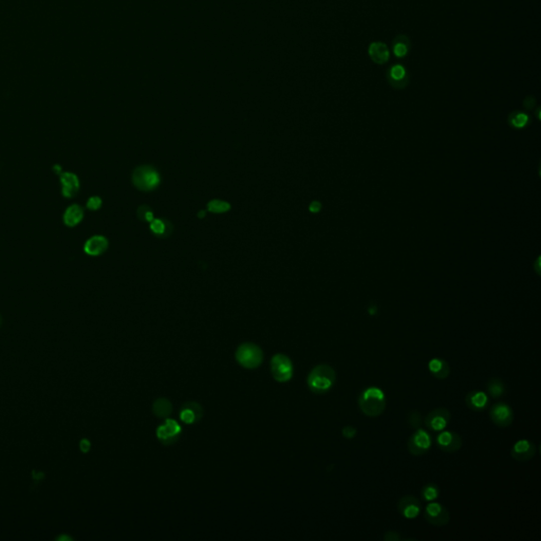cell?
<instances>
[{
    "instance_id": "cell-19",
    "label": "cell",
    "mask_w": 541,
    "mask_h": 541,
    "mask_svg": "<svg viewBox=\"0 0 541 541\" xmlns=\"http://www.w3.org/2000/svg\"><path fill=\"white\" fill-rule=\"evenodd\" d=\"M108 240L104 236H93L88 239L84 245V251L90 256H100L107 251Z\"/></svg>"
},
{
    "instance_id": "cell-36",
    "label": "cell",
    "mask_w": 541,
    "mask_h": 541,
    "mask_svg": "<svg viewBox=\"0 0 541 541\" xmlns=\"http://www.w3.org/2000/svg\"><path fill=\"white\" fill-rule=\"evenodd\" d=\"M79 446H81V449H82L84 452H87L88 450L90 449L91 444H90V442H89V441L86 440V439H84V440L81 442V445H79Z\"/></svg>"
},
{
    "instance_id": "cell-12",
    "label": "cell",
    "mask_w": 541,
    "mask_h": 541,
    "mask_svg": "<svg viewBox=\"0 0 541 541\" xmlns=\"http://www.w3.org/2000/svg\"><path fill=\"white\" fill-rule=\"evenodd\" d=\"M490 418L496 426L505 428L512 425L514 421V411L508 404L497 403L491 408Z\"/></svg>"
},
{
    "instance_id": "cell-3",
    "label": "cell",
    "mask_w": 541,
    "mask_h": 541,
    "mask_svg": "<svg viewBox=\"0 0 541 541\" xmlns=\"http://www.w3.org/2000/svg\"><path fill=\"white\" fill-rule=\"evenodd\" d=\"M161 182L159 173L152 166L137 167L132 174V183L142 191H152L156 189Z\"/></svg>"
},
{
    "instance_id": "cell-21",
    "label": "cell",
    "mask_w": 541,
    "mask_h": 541,
    "mask_svg": "<svg viewBox=\"0 0 541 541\" xmlns=\"http://www.w3.org/2000/svg\"><path fill=\"white\" fill-rule=\"evenodd\" d=\"M428 369L430 373L438 379H445L450 373V367L448 362L442 359H432L428 362Z\"/></svg>"
},
{
    "instance_id": "cell-28",
    "label": "cell",
    "mask_w": 541,
    "mask_h": 541,
    "mask_svg": "<svg viewBox=\"0 0 541 541\" xmlns=\"http://www.w3.org/2000/svg\"><path fill=\"white\" fill-rule=\"evenodd\" d=\"M207 209L212 214H222L230 209V204L221 200H211L207 204Z\"/></svg>"
},
{
    "instance_id": "cell-7",
    "label": "cell",
    "mask_w": 541,
    "mask_h": 541,
    "mask_svg": "<svg viewBox=\"0 0 541 541\" xmlns=\"http://www.w3.org/2000/svg\"><path fill=\"white\" fill-rule=\"evenodd\" d=\"M424 518L429 525L434 527H444L448 525L450 515L448 510L439 502L429 503L424 510Z\"/></svg>"
},
{
    "instance_id": "cell-1",
    "label": "cell",
    "mask_w": 541,
    "mask_h": 541,
    "mask_svg": "<svg viewBox=\"0 0 541 541\" xmlns=\"http://www.w3.org/2000/svg\"><path fill=\"white\" fill-rule=\"evenodd\" d=\"M359 407L361 411L369 418L379 416L386 408L384 391L378 387H368L362 390L359 396Z\"/></svg>"
},
{
    "instance_id": "cell-23",
    "label": "cell",
    "mask_w": 541,
    "mask_h": 541,
    "mask_svg": "<svg viewBox=\"0 0 541 541\" xmlns=\"http://www.w3.org/2000/svg\"><path fill=\"white\" fill-rule=\"evenodd\" d=\"M150 229L159 238H167L173 233V224L167 220L154 219L150 222Z\"/></svg>"
},
{
    "instance_id": "cell-9",
    "label": "cell",
    "mask_w": 541,
    "mask_h": 541,
    "mask_svg": "<svg viewBox=\"0 0 541 541\" xmlns=\"http://www.w3.org/2000/svg\"><path fill=\"white\" fill-rule=\"evenodd\" d=\"M182 433L181 425L173 419H167L157 429V437L164 445H172L179 440Z\"/></svg>"
},
{
    "instance_id": "cell-5",
    "label": "cell",
    "mask_w": 541,
    "mask_h": 541,
    "mask_svg": "<svg viewBox=\"0 0 541 541\" xmlns=\"http://www.w3.org/2000/svg\"><path fill=\"white\" fill-rule=\"evenodd\" d=\"M293 363L285 354H276L271 361V372L273 377L280 383H286L293 376Z\"/></svg>"
},
{
    "instance_id": "cell-26",
    "label": "cell",
    "mask_w": 541,
    "mask_h": 541,
    "mask_svg": "<svg viewBox=\"0 0 541 541\" xmlns=\"http://www.w3.org/2000/svg\"><path fill=\"white\" fill-rule=\"evenodd\" d=\"M421 496L424 501L427 502L437 500L440 496V487L434 483H427L426 485L423 486Z\"/></svg>"
},
{
    "instance_id": "cell-37",
    "label": "cell",
    "mask_w": 541,
    "mask_h": 541,
    "mask_svg": "<svg viewBox=\"0 0 541 541\" xmlns=\"http://www.w3.org/2000/svg\"><path fill=\"white\" fill-rule=\"evenodd\" d=\"M204 216H205V210H201L198 212V217L199 218H204Z\"/></svg>"
},
{
    "instance_id": "cell-25",
    "label": "cell",
    "mask_w": 541,
    "mask_h": 541,
    "mask_svg": "<svg viewBox=\"0 0 541 541\" xmlns=\"http://www.w3.org/2000/svg\"><path fill=\"white\" fill-rule=\"evenodd\" d=\"M486 389L487 395H490L493 398H499L507 391L504 383L499 378L490 379L486 384Z\"/></svg>"
},
{
    "instance_id": "cell-33",
    "label": "cell",
    "mask_w": 541,
    "mask_h": 541,
    "mask_svg": "<svg viewBox=\"0 0 541 541\" xmlns=\"http://www.w3.org/2000/svg\"><path fill=\"white\" fill-rule=\"evenodd\" d=\"M383 539L385 541H400L402 540V537L400 536V534L396 533V532H387V533H385Z\"/></svg>"
},
{
    "instance_id": "cell-20",
    "label": "cell",
    "mask_w": 541,
    "mask_h": 541,
    "mask_svg": "<svg viewBox=\"0 0 541 541\" xmlns=\"http://www.w3.org/2000/svg\"><path fill=\"white\" fill-rule=\"evenodd\" d=\"M391 48L395 57L397 58L406 57L408 54H409V52L411 50V42H410L409 37L404 34L396 35L392 40Z\"/></svg>"
},
{
    "instance_id": "cell-4",
    "label": "cell",
    "mask_w": 541,
    "mask_h": 541,
    "mask_svg": "<svg viewBox=\"0 0 541 541\" xmlns=\"http://www.w3.org/2000/svg\"><path fill=\"white\" fill-rule=\"evenodd\" d=\"M236 360L240 365L247 369L259 367L263 361V352L259 346L253 343H244L236 351Z\"/></svg>"
},
{
    "instance_id": "cell-27",
    "label": "cell",
    "mask_w": 541,
    "mask_h": 541,
    "mask_svg": "<svg viewBox=\"0 0 541 541\" xmlns=\"http://www.w3.org/2000/svg\"><path fill=\"white\" fill-rule=\"evenodd\" d=\"M508 121L513 127L522 128V127H525L527 124L529 123V117H528V114L523 113V112L514 111L509 115Z\"/></svg>"
},
{
    "instance_id": "cell-17",
    "label": "cell",
    "mask_w": 541,
    "mask_h": 541,
    "mask_svg": "<svg viewBox=\"0 0 541 541\" xmlns=\"http://www.w3.org/2000/svg\"><path fill=\"white\" fill-rule=\"evenodd\" d=\"M368 54L373 63L377 65H384L389 60L390 51L385 42L373 41L368 47Z\"/></svg>"
},
{
    "instance_id": "cell-14",
    "label": "cell",
    "mask_w": 541,
    "mask_h": 541,
    "mask_svg": "<svg viewBox=\"0 0 541 541\" xmlns=\"http://www.w3.org/2000/svg\"><path fill=\"white\" fill-rule=\"evenodd\" d=\"M537 452V447L533 442L529 440H519L514 444L511 455L514 460L519 462H527L533 459Z\"/></svg>"
},
{
    "instance_id": "cell-13",
    "label": "cell",
    "mask_w": 541,
    "mask_h": 541,
    "mask_svg": "<svg viewBox=\"0 0 541 541\" xmlns=\"http://www.w3.org/2000/svg\"><path fill=\"white\" fill-rule=\"evenodd\" d=\"M397 511L406 519H414L422 512V503L413 496H404L397 502Z\"/></svg>"
},
{
    "instance_id": "cell-10",
    "label": "cell",
    "mask_w": 541,
    "mask_h": 541,
    "mask_svg": "<svg viewBox=\"0 0 541 541\" xmlns=\"http://www.w3.org/2000/svg\"><path fill=\"white\" fill-rule=\"evenodd\" d=\"M386 77L389 85L396 90H402L409 84L410 76L408 70L402 64H394L386 71Z\"/></svg>"
},
{
    "instance_id": "cell-38",
    "label": "cell",
    "mask_w": 541,
    "mask_h": 541,
    "mask_svg": "<svg viewBox=\"0 0 541 541\" xmlns=\"http://www.w3.org/2000/svg\"><path fill=\"white\" fill-rule=\"evenodd\" d=\"M58 540H71V539L69 537H67V536H64V537H59Z\"/></svg>"
},
{
    "instance_id": "cell-6",
    "label": "cell",
    "mask_w": 541,
    "mask_h": 541,
    "mask_svg": "<svg viewBox=\"0 0 541 541\" xmlns=\"http://www.w3.org/2000/svg\"><path fill=\"white\" fill-rule=\"evenodd\" d=\"M432 439L430 433L422 428L414 431L407 441V447L412 456H423L430 449Z\"/></svg>"
},
{
    "instance_id": "cell-30",
    "label": "cell",
    "mask_w": 541,
    "mask_h": 541,
    "mask_svg": "<svg viewBox=\"0 0 541 541\" xmlns=\"http://www.w3.org/2000/svg\"><path fill=\"white\" fill-rule=\"evenodd\" d=\"M408 423H409L410 427L414 429L421 428L423 424V418L419 411H412L409 416H408Z\"/></svg>"
},
{
    "instance_id": "cell-29",
    "label": "cell",
    "mask_w": 541,
    "mask_h": 541,
    "mask_svg": "<svg viewBox=\"0 0 541 541\" xmlns=\"http://www.w3.org/2000/svg\"><path fill=\"white\" fill-rule=\"evenodd\" d=\"M137 215H138V218L141 221H143V222H149L150 223L155 219L154 212H153L152 208H150L147 205L140 206L138 208V210H137Z\"/></svg>"
},
{
    "instance_id": "cell-32",
    "label": "cell",
    "mask_w": 541,
    "mask_h": 541,
    "mask_svg": "<svg viewBox=\"0 0 541 541\" xmlns=\"http://www.w3.org/2000/svg\"><path fill=\"white\" fill-rule=\"evenodd\" d=\"M356 434H357V428H354L352 426H346L343 429V436L346 439H353Z\"/></svg>"
},
{
    "instance_id": "cell-11",
    "label": "cell",
    "mask_w": 541,
    "mask_h": 541,
    "mask_svg": "<svg viewBox=\"0 0 541 541\" xmlns=\"http://www.w3.org/2000/svg\"><path fill=\"white\" fill-rule=\"evenodd\" d=\"M438 447L444 452L452 454L461 449L463 440L459 433L450 430H442L436 438Z\"/></svg>"
},
{
    "instance_id": "cell-35",
    "label": "cell",
    "mask_w": 541,
    "mask_h": 541,
    "mask_svg": "<svg viewBox=\"0 0 541 541\" xmlns=\"http://www.w3.org/2000/svg\"><path fill=\"white\" fill-rule=\"evenodd\" d=\"M309 209H310V211H312V212H318L319 210L322 209V204L319 203L318 201H313L311 204H310Z\"/></svg>"
},
{
    "instance_id": "cell-16",
    "label": "cell",
    "mask_w": 541,
    "mask_h": 541,
    "mask_svg": "<svg viewBox=\"0 0 541 541\" xmlns=\"http://www.w3.org/2000/svg\"><path fill=\"white\" fill-rule=\"evenodd\" d=\"M203 409L200 404L196 402L185 403L180 411V419L185 424H194L201 420Z\"/></svg>"
},
{
    "instance_id": "cell-34",
    "label": "cell",
    "mask_w": 541,
    "mask_h": 541,
    "mask_svg": "<svg viewBox=\"0 0 541 541\" xmlns=\"http://www.w3.org/2000/svg\"><path fill=\"white\" fill-rule=\"evenodd\" d=\"M535 103H536V101H535V99L533 96H528L527 99L523 101V106H525V107L528 108V109H532L535 106Z\"/></svg>"
},
{
    "instance_id": "cell-18",
    "label": "cell",
    "mask_w": 541,
    "mask_h": 541,
    "mask_svg": "<svg viewBox=\"0 0 541 541\" xmlns=\"http://www.w3.org/2000/svg\"><path fill=\"white\" fill-rule=\"evenodd\" d=\"M60 182L63 186V196L66 198H73L79 190V180L77 176L72 173H65L60 175Z\"/></svg>"
},
{
    "instance_id": "cell-15",
    "label": "cell",
    "mask_w": 541,
    "mask_h": 541,
    "mask_svg": "<svg viewBox=\"0 0 541 541\" xmlns=\"http://www.w3.org/2000/svg\"><path fill=\"white\" fill-rule=\"evenodd\" d=\"M465 403L469 409L480 412L485 410L490 405V397L484 391L473 390L465 397Z\"/></svg>"
},
{
    "instance_id": "cell-8",
    "label": "cell",
    "mask_w": 541,
    "mask_h": 541,
    "mask_svg": "<svg viewBox=\"0 0 541 541\" xmlns=\"http://www.w3.org/2000/svg\"><path fill=\"white\" fill-rule=\"evenodd\" d=\"M451 419L450 411L446 408H436L431 410L424 419V424L430 431L440 432L444 430Z\"/></svg>"
},
{
    "instance_id": "cell-31",
    "label": "cell",
    "mask_w": 541,
    "mask_h": 541,
    "mask_svg": "<svg viewBox=\"0 0 541 541\" xmlns=\"http://www.w3.org/2000/svg\"><path fill=\"white\" fill-rule=\"evenodd\" d=\"M102 203L103 202L100 197H91L87 202V208H89L90 210H97L101 208Z\"/></svg>"
},
{
    "instance_id": "cell-2",
    "label": "cell",
    "mask_w": 541,
    "mask_h": 541,
    "mask_svg": "<svg viewBox=\"0 0 541 541\" xmlns=\"http://www.w3.org/2000/svg\"><path fill=\"white\" fill-rule=\"evenodd\" d=\"M336 382L335 370L327 363L314 367L308 375V386L312 392L324 394L330 391Z\"/></svg>"
},
{
    "instance_id": "cell-24",
    "label": "cell",
    "mask_w": 541,
    "mask_h": 541,
    "mask_svg": "<svg viewBox=\"0 0 541 541\" xmlns=\"http://www.w3.org/2000/svg\"><path fill=\"white\" fill-rule=\"evenodd\" d=\"M153 411L158 418L166 419L171 415L173 411V405L172 403L165 397H160L155 401L153 406Z\"/></svg>"
},
{
    "instance_id": "cell-22",
    "label": "cell",
    "mask_w": 541,
    "mask_h": 541,
    "mask_svg": "<svg viewBox=\"0 0 541 541\" xmlns=\"http://www.w3.org/2000/svg\"><path fill=\"white\" fill-rule=\"evenodd\" d=\"M84 218V209L78 204L70 205L64 214V222L67 226L73 227L82 222Z\"/></svg>"
}]
</instances>
